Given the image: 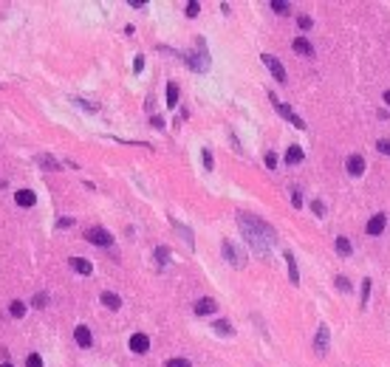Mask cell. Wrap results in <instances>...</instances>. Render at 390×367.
I'll return each mask as SVG.
<instances>
[{
	"mask_svg": "<svg viewBox=\"0 0 390 367\" xmlns=\"http://www.w3.org/2000/svg\"><path fill=\"white\" fill-rule=\"evenodd\" d=\"M283 257H286V263H288V277H291V283H294V286H300V271H297V260H294V254L286 252Z\"/></svg>",
	"mask_w": 390,
	"mask_h": 367,
	"instance_id": "16",
	"label": "cell"
},
{
	"mask_svg": "<svg viewBox=\"0 0 390 367\" xmlns=\"http://www.w3.org/2000/svg\"><path fill=\"white\" fill-rule=\"evenodd\" d=\"M201 158H204V167H207V170H212V164H215V161H212V153H209V150H204V153H201Z\"/></svg>",
	"mask_w": 390,
	"mask_h": 367,
	"instance_id": "35",
	"label": "cell"
},
{
	"mask_svg": "<svg viewBox=\"0 0 390 367\" xmlns=\"http://www.w3.org/2000/svg\"><path fill=\"white\" fill-rule=\"evenodd\" d=\"M198 12H201V3L198 0H190L187 3V17H198Z\"/></svg>",
	"mask_w": 390,
	"mask_h": 367,
	"instance_id": "28",
	"label": "cell"
},
{
	"mask_svg": "<svg viewBox=\"0 0 390 367\" xmlns=\"http://www.w3.org/2000/svg\"><path fill=\"white\" fill-rule=\"evenodd\" d=\"M272 9H275L277 14H283V17H286V14L291 12V6H288L286 0H272Z\"/></svg>",
	"mask_w": 390,
	"mask_h": 367,
	"instance_id": "26",
	"label": "cell"
},
{
	"mask_svg": "<svg viewBox=\"0 0 390 367\" xmlns=\"http://www.w3.org/2000/svg\"><path fill=\"white\" fill-rule=\"evenodd\" d=\"M141 68H144V57H136V59H133V71L139 74Z\"/></svg>",
	"mask_w": 390,
	"mask_h": 367,
	"instance_id": "39",
	"label": "cell"
},
{
	"mask_svg": "<svg viewBox=\"0 0 390 367\" xmlns=\"http://www.w3.org/2000/svg\"><path fill=\"white\" fill-rule=\"evenodd\" d=\"M238 226H241L243 237H246V243L252 246L254 252L260 254V257H269V249H272V243L277 240L275 229H272L263 218H254V215H246V212L238 215Z\"/></svg>",
	"mask_w": 390,
	"mask_h": 367,
	"instance_id": "1",
	"label": "cell"
},
{
	"mask_svg": "<svg viewBox=\"0 0 390 367\" xmlns=\"http://www.w3.org/2000/svg\"><path fill=\"white\" fill-rule=\"evenodd\" d=\"M297 26H300V28H311V17H308V14H300Z\"/></svg>",
	"mask_w": 390,
	"mask_h": 367,
	"instance_id": "36",
	"label": "cell"
},
{
	"mask_svg": "<svg viewBox=\"0 0 390 367\" xmlns=\"http://www.w3.org/2000/svg\"><path fill=\"white\" fill-rule=\"evenodd\" d=\"M156 260H159V265H167L170 263V249L167 246H159L156 249Z\"/></svg>",
	"mask_w": 390,
	"mask_h": 367,
	"instance_id": "25",
	"label": "cell"
},
{
	"mask_svg": "<svg viewBox=\"0 0 390 367\" xmlns=\"http://www.w3.org/2000/svg\"><path fill=\"white\" fill-rule=\"evenodd\" d=\"M215 311H218V302L209 299V297H204V299L195 302V314H198V316H207V314H215Z\"/></svg>",
	"mask_w": 390,
	"mask_h": 367,
	"instance_id": "12",
	"label": "cell"
},
{
	"mask_svg": "<svg viewBox=\"0 0 390 367\" xmlns=\"http://www.w3.org/2000/svg\"><path fill=\"white\" fill-rule=\"evenodd\" d=\"M328 342H331V331H328V325H320V328H317V336H314L317 353H325V350H328Z\"/></svg>",
	"mask_w": 390,
	"mask_h": 367,
	"instance_id": "8",
	"label": "cell"
},
{
	"mask_svg": "<svg viewBox=\"0 0 390 367\" xmlns=\"http://www.w3.org/2000/svg\"><path fill=\"white\" fill-rule=\"evenodd\" d=\"M382 99H385V102L390 105V91H385V96H382Z\"/></svg>",
	"mask_w": 390,
	"mask_h": 367,
	"instance_id": "41",
	"label": "cell"
},
{
	"mask_svg": "<svg viewBox=\"0 0 390 367\" xmlns=\"http://www.w3.org/2000/svg\"><path fill=\"white\" fill-rule=\"evenodd\" d=\"M212 328H215L218 333H223V336H232V333H235V328H232V325H229L226 319H218L215 325H212Z\"/></svg>",
	"mask_w": 390,
	"mask_h": 367,
	"instance_id": "24",
	"label": "cell"
},
{
	"mask_svg": "<svg viewBox=\"0 0 390 367\" xmlns=\"http://www.w3.org/2000/svg\"><path fill=\"white\" fill-rule=\"evenodd\" d=\"M150 125H153V127H164V119H161V116H153V119H150Z\"/></svg>",
	"mask_w": 390,
	"mask_h": 367,
	"instance_id": "40",
	"label": "cell"
},
{
	"mask_svg": "<svg viewBox=\"0 0 390 367\" xmlns=\"http://www.w3.org/2000/svg\"><path fill=\"white\" fill-rule=\"evenodd\" d=\"M68 226H74V218H59L57 220V229H68Z\"/></svg>",
	"mask_w": 390,
	"mask_h": 367,
	"instance_id": "38",
	"label": "cell"
},
{
	"mask_svg": "<svg viewBox=\"0 0 390 367\" xmlns=\"http://www.w3.org/2000/svg\"><path fill=\"white\" fill-rule=\"evenodd\" d=\"M385 226H388V215H385V212H376L373 218L367 220L365 232H367V235H370V237H379V235L385 232Z\"/></svg>",
	"mask_w": 390,
	"mask_h": 367,
	"instance_id": "6",
	"label": "cell"
},
{
	"mask_svg": "<svg viewBox=\"0 0 390 367\" xmlns=\"http://www.w3.org/2000/svg\"><path fill=\"white\" fill-rule=\"evenodd\" d=\"M102 302H105V308H111V311H119V308H122V299H119V294H113V291H105V294H102Z\"/></svg>",
	"mask_w": 390,
	"mask_h": 367,
	"instance_id": "17",
	"label": "cell"
},
{
	"mask_svg": "<svg viewBox=\"0 0 390 367\" xmlns=\"http://www.w3.org/2000/svg\"><path fill=\"white\" fill-rule=\"evenodd\" d=\"M130 350H133V353H147L150 350V336L147 333H133V336H130Z\"/></svg>",
	"mask_w": 390,
	"mask_h": 367,
	"instance_id": "9",
	"label": "cell"
},
{
	"mask_svg": "<svg viewBox=\"0 0 390 367\" xmlns=\"http://www.w3.org/2000/svg\"><path fill=\"white\" fill-rule=\"evenodd\" d=\"M0 367H14V365H12V362H3V365H0Z\"/></svg>",
	"mask_w": 390,
	"mask_h": 367,
	"instance_id": "42",
	"label": "cell"
},
{
	"mask_svg": "<svg viewBox=\"0 0 390 367\" xmlns=\"http://www.w3.org/2000/svg\"><path fill=\"white\" fill-rule=\"evenodd\" d=\"M221 249H223V257H226V260H229L235 268H243V265H246V260L241 257V252H238V249H235L229 240H223V246H221Z\"/></svg>",
	"mask_w": 390,
	"mask_h": 367,
	"instance_id": "7",
	"label": "cell"
},
{
	"mask_svg": "<svg viewBox=\"0 0 390 367\" xmlns=\"http://www.w3.org/2000/svg\"><path fill=\"white\" fill-rule=\"evenodd\" d=\"M311 209H314V215H325V204H322V201H311Z\"/></svg>",
	"mask_w": 390,
	"mask_h": 367,
	"instance_id": "33",
	"label": "cell"
},
{
	"mask_svg": "<svg viewBox=\"0 0 390 367\" xmlns=\"http://www.w3.org/2000/svg\"><path fill=\"white\" fill-rule=\"evenodd\" d=\"M175 105H178V85L167 82V107H175Z\"/></svg>",
	"mask_w": 390,
	"mask_h": 367,
	"instance_id": "21",
	"label": "cell"
},
{
	"mask_svg": "<svg viewBox=\"0 0 390 367\" xmlns=\"http://www.w3.org/2000/svg\"><path fill=\"white\" fill-rule=\"evenodd\" d=\"M164 367H193L187 359H167V365Z\"/></svg>",
	"mask_w": 390,
	"mask_h": 367,
	"instance_id": "30",
	"label": "cell"
},
{
	"mask_svg": "<svg viewBox=\"0 0 390 367\" xmlns=\"http://www.w3.org/2000/svg\"><path fill=\"white\" fill-rule=\"evenodd\" d=\"M26 367H43V359H40V353H31L28 359H26Z\"/></svg>",
	"mask_w": 390,
	"mask_h": 367,
	"instance_id": "29",
	"label": "cell"
},
{
	"mask_svg": "<svg viewBox=\"0 0 390 367\" xmlns=\"http://www.w3.org/2000/svg\"><path fill=\"white\" fill-rule=\"evenodd\" d=\"M48 305V294H37L34 297V308H46Z\"/></svg>",
	"mask_w": 390,
	"mask_h": 367,
	"instance_id": "34",
	"label": "cell"
},
{
	"mask_svg": "<svg viewBox=\"0 0 390 367\" xmlns=\"http://www.w3.org/2000/svg\"><path fill=\"white\" fill-rule=\"evenodd\" d=\"M334 280H336V288H339V291H345V294L354 288V286H351V280H348V277H342V274H336Z\"/></svg>",
	"mask_w": 390,
	"mask_h": 367,
	"instance_id": "27",
	"label": "cell"
},
{
	"mask_svg": "<svg viewBox=\"0 0 390 367\" xmlns=\"http://www.w3.org/2000/svg\"><path fill=\"white\" fill-rule=\"evenodd\" d=\"M74 339H77L80 347H91L93 344V336H91V331H88V325H77V328H74Z\"/></svg>",
	"mask_w": 390,
	"mask_h": 367,
	"instance_id": "11",
	"label": "cell"
},
{
	"mask_svg": "<svg viewBox=\"0 0 390 367\" xmlns=\"http://www.w3.org/2000/svg\"><path fill=\"white\" fill-rule=\"evenodd\" d=\"M263 161H266V167H269V170H275V167H277V153H266Z\"/></svg>",
	"mask_w": 390,
	"mask_h": 367,
	"instance_id": "32",
	"label": "cell"
},
{
	"mask_svg": "<svg viewBox=\"0 0 390 367\" xmlns=\"http://www.w3.org/2000/svg\"><path fill=\"white\" fill-rule=\"evenodd\" d=\"M37 164H40L43 170H62V167L57 164V158H54V156H48V153H43V156H37Z\"/></svg>",
	"mask_w": 390,
	"mask_h": 367,
	"instance_id": "18",
	"label": "cell"
},
{
	"mask_svg": "<svg viewBox=\"0 0 390 367\" xmlns=\"http://www.w3.org/2000/svg\"><path fill=\"white\" fill-rule=\"evenodd\" d=\"M370 288H373V283H370V280H362V311L367 308V302H370Z\"/></svg>",
	"mask_w": 390,
	"mask_h": 367,
	"instance_id": "23",
	"label": "cell"
},
{
	"mask_svg": "<svg viewBox=\"0 0 390 367\" xmlns=\"http://www.w3.org/2000/svg\"><path fill=\"white\" fill-rule=\"evenodd\" d=\"M9 314H12L14 319H20V316H26V302H23V299H14L12 305H9Z\"/></svg>",
	"mask_w": 390,
	"mask_h": 367,
	"instance_id": "22",
	"label": "cell"
},
{
	"mask_svg": "<svg viewBox=\"0 0 390 367\" xmlns=\"http://www.w3.org/2000/svg\"><path fill=\"white\" fill-rule=\"evenodd\" d=\"M345 170H348V175H354V178H356V175H362V172H365V158L354 153L351 158L345 161Z\"/></svg>",
	"mask_w": 390,
	"mask_h": 367,
	"instance_id": "10",
	"label": "cell"
},
{
	"mask_svg": "<svg viewBox=\"0 0 390 367\" xmlns=\"http://www.w3.org/2000/svg\"><path fill=\"white\" fill-rule=\"evenodd\" d=\"M195 46H198V51H195L193 57H187V65L193 71H198V74H204V71H209V54H207V43L198 37L195 40Z\"/></svg>",
	"mask_w": 390,
	"mask_h": 367,
	"instance_id": "2",
	"label": "cell"
},
{
	"mask_svg": "<svg viewBox=\"0 0 390 367\" xmlns=\"http://www.w3.org/2000/svg\"><path fill=\"white\" fill-rule=\"evenodd\" d=\"M14 201H17L20 207H34V204H37V195L31 192V189H17V192H14Z\"/></svg>",
	"mask_w": 390,
	"mask_h": 367,
	"instance_id": "14",
	"label": "cell"
},
{
	"mask_svg": "<svg viewBox=\"0 0 390 367\" xmlns=\"http://www.w3.org/2000/svg\"><path fill=\"white\" fill-rule=\"evenodd\" d=\"M291 48H294L297 54H303V57H314V46H311V43L306 40V37H294Z\"/></svg>",
	"mask_w": 390,
	"mask_h": 367,
	"instance_id": "13",
	"label": "cell"
},
{
	"mask_svg": "<svg viewBox=\"0 0 390 367\" xmlns=\"http://www.w3.org/2000/svg\"><path fill=\"white\" fill-rule=\"evenodd\" d=\"M71 268L80 271V274H91L93 271V265L88 263V260H82V257H71Z\"/></svg>",
	"mask_w": 390,
	"mask_h": 367,
	"instance_id": "19",
	"label": "cell"
},
{
	"mask_svg": "<svg viewBox=\"0 0 390 367\" xmlns=\"http://www.w3.org/2000/svg\"><path fill=\"white\" fill-rule=\"evenodd\" d=\"M85 240L88 243H96V246H113V235L102 226H91V229L85 232Z\"/></svg>",
	"mask_w": 390,
	"mask_h": 367,
	"instance_id": "4",
	"label": "cell"
},
{
	"mask_svg": "<svg viewBox=\"0 0 390 367\" xmlns=\"http://www.w3.org/2000/svg\"><path fill=\"white\" fill-rule=\"evenodd\" d=\"M291 204H294L297 209L303 207V195H300V189H297V186H294V192H291Z\"/></svg>",
	"mask_w": 390,
	"mask_h": 367,
	"instance_id": "37",
	"label": "cell"
},
{
	"mask_svg": "<svg viewBox=\"0 0 390 367\" xmlns=\"http://www.w3.org/2000/svg\"><path fill=\"white\" fill-rule=\"evenodd\" d=\"M263 62H266V68L272 71V77H275L280 85H286L288 77H286V68H283V62H280V59H275L272 54H263Z\"/></svg>",
	"mask_w": 390,
	"mask_h": 367,
	"instance_id": "5",
	"label": "cell"
},
{
	"mask_svg": "<svg viewBox=\"0 0 390 367\" xmlns=\"http://www.w3.org/2000/svg\"><path fill=\"white\" fill-rule=\"evenodd\" d=\"M303 158H306V153H303V147H300V144H291V147L286 150V164H291V167H294V164H300Z\"/></svg>",
	"mask_w": 390,
	"mask_h": 367,
	"instance_id": "15",
	"label": "cell"
},
{
	"mask_svg": "<svg viewBox=\"0 0 390 367\" xmlns=\"http://www.w3.org/2000/svg\"><path fill=\"white\" fill-rule=\"evenodd\" d=\"M334 246H336V252L342 254V257H351V254H354V246H351V240H348V237H342V235L336 237V243H334Z\"/></svg>",
	"mask_w": 390,
	"mask_h": 367,
	"instance_id": "20",
	"label": "cell"
},
{
	"mask_svg": "<svg viewBox=\"0 0 390 367\" xmlns=\"http://www.w3.org/2000/svg\"><path fill=\"white\" fill-rule=\"evenodd\" d=\"M376 150H379V153H385V156H390V141H388V138H379Z\"/></svg>",
	"mask_w": 390,
	"mask_h": 367,
	"instance_id": "31",
	"label": "cell"
},
{
	"mask_svg": "<svg viewBox=\"0 0 390 367\" xmlns=\"http://www.w3.org/2000/svg\"><path fill=\"white\" fill-rule=\"evenodd\" d=\"M269 99H272V105H275V110H277V113L283 116V119H288V122H291L294 127H300V130H306V127H308V125H306V122H303V119H300L297 113H294V110H291V107H288V105L277 102V96H275V93H269Z\"/></svg>",
	"mask_w": 390,
	"mask_h": 367,
	"instance_id": "3",
	"label": "cell"
}]
</instances>
